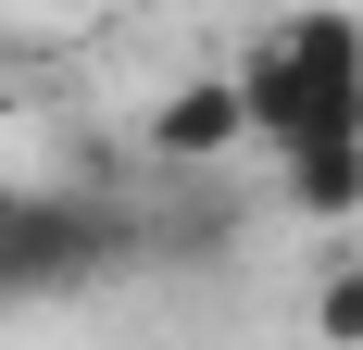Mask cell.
<instances>
[{"label":"cell","mask_w":363,"mask_h":350,"mask_svg":"<svg viewBox=\"0 0 363 350\" xmlns=\"http://www.w3.org/2000/svg\"><path fill=\"white\" fill-rule=\"evenodd\" d=\"M113 250H125V225H113L101 201H38L26 188V225L0 238V300H50V288L101 276Z\"/></svg>","instance_id":"obj_2"},{"label":"cell","mask_w":363,"mask_h":350,"mask_svg":"<svg viewBox=\"0 0 363 350\" xmlns=\"http://www.w3.org/2000/svg\"><path fill=\"white\" fill-rule=\"evenodd\" d=\"M313 338H326V350H363V263H326V288H313Z\"/></svg>","instance_id":"obj_5"},{"label":"cell","mask_w":363,"mask_h":350,"mask_svg":"<svg viewBox=\"0 0 363 350\" xmlns=\"http://www.w3.org/2000/svg\"><path fill=\"white\" fill-rule=\"evenodd\" d=\"M13 225H26V188H13V175H0V238H13Z\"/></svg>","instance_id":"obj_6"},{"label":"cell","mask_w":363,"mask_h":350,"mask_svg":"<svg viewBox=\"0 0 363 350\" xmlns=\"http://www.w3.org/2000/svg\"><path fill=\"white\" fill-rule=\"evenodd\" d=\"M238 101H251V138H276L289 163L363 138V26H351V13L263 26L251 50H238Z\"/></svg>","instance_id":"obj_1"},{"label":"cell","mask_w":363,"mask_h":350,"mask_svg":"<svg viewBox=\"0 0 363 350\" xmlns=\"http://www.w3.org/2000/svg\"><path fill=\"white\" fill-rule=\"evenodd\" d=\"M251 138V101H238V75H188L150 101V150L163 163H225V150Z\"/></svg>","instance_id":"obj_3"},{"label":"cell","mask_w":363,"mask_h":350,"mask_svg":"<svg viewBox=\"0 0 363 350\" xmlns=\"http://www.w3.org/2000/svg\"><path fill=\"white\" fill-rule=\"evenodd\" d=\"M289 201L313 213V225L363 213V138H338V150H301V163H289Z\"/></svg>","instance_id":"obj_4"}]
</instances>
